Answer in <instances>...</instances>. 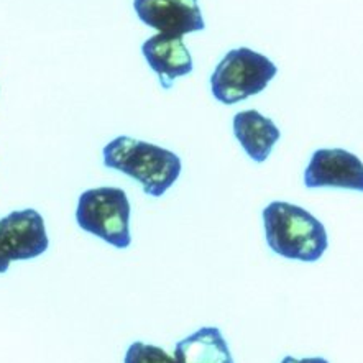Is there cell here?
Returning a JSON list of instances; mask_svg holds the SVG:
<instances>
[{"instance_id": "obj_1", "label": "cell", "mask_w": 363, "mask_h": 363, "mask_svg": "<svg viewBox=\"0 0 363 363\" xmlns=\"http://www.w3.org/2000/svg\"><path fill=\"white\" fill-rule=\"evenodd\" d=\"M263 224L268 247L288 260L318 262L329 247L323 222L289 202H269L263 209Z\"/></svg>"}, {"instance_id": "obj_2", "label": "cell", "mask_w": 363, "mask_h": 363, "mask_svg": "<svg viewBox=\"0 0 363 363\" xmlns=\"http://www.w3.org/2000/svg\"><path fill=\"white\" fill-rule=\"evenodd\" d=\"M104 164L137 179L145 193L153 198H162L181 174L178 155L125 135L104 147Z\"/></svg>"}, {"instance_id": "obj_3", "label": "cell", "mask_w": 363, "mask_h": 363, "mask_svg": "<svg viewBox=\"0 0 363 363\" xmlns=\"http://www.w3.org/2000/svg\"><path fill=\"white\" fill-rule=\"evenodd\" d=\"M277 72L278 67L267 56L250 48L232 50L217 65L211 77L212 94L219 102L232 106L260 94Z\"/></svg>"}, {"instance_id": "obj_4", "label": "cell", "mask_w": 363, "mask_h": 363, "mask_svg": "<svg viewBox=\"0 0 363 363\" xmlns=\"http://www.w3.org/2000/svg\"><path fill=\"white\" fill-rule=\"evenodd\" d=\"M77 225L116 248H127L130 235V202L118 188L87 189L76 209Z\"/></svg>"}, {"instance_id": "obj_5", "label": "cell", "mask_w": 363, "mask_h": 363, "mask_svg": "<svg viewBox=\"0 0 363 363\" xmlns=\"http://www.w3.org/2000/svg\"><path fill=\"white\" fill-rule=\"evenodd\" d=\"M308 188H339L363 193V163L357 155L342 148L315 150L304 171Z\"/></svg>"}, {"instance_id": "obj_6", "label": "cell", "mask_w": 363, "mask_h": 363, "mask_svg": "<svg viewBox=\"0 0 363 363\" xmlns=\"http://www.w3.org/2000/svg\"><path fill=\"white\" fill-rule=\"evenodd\" d=\"M133 9L145 25L163 35L183 38L206 28L198 0H133Z\"/></svg>"}, {"instance_id": "obj_7", "label": "cell", "mask_w": 363, "mask_h": 363, "mask_svg": "<svg viewBox=\"0 0 363 363\" xmlns=\"http://www.w3.org/2000/svg\"><path fill=\"white\" fill-rule=\"evenodd\" d=\"M0 237L12 262L32 260L50 245L43 217L35 209L15 211L0 219Z\"/></svg>"}, {"instance_id": "obj_8", "label": "cell", "mask_w": 363, "mask_h": 363, "mask_svg": "<svg viewBox=\"0 0 363 363\" xmlns=\"http://www.w3.org/2000/svg\"><path fill=\"white\" fill-rule=\"evenodd\" d=\"M142 53L152 69L160 76L164 89L173 86L174 79L193 71V58L183 38L158 33L145 41Z\"/></svg>"}, {"instance_id": "obj_9", "label": "cell", "mask_w": 363, "mask_h": 363, "mask_svg": "<svg viewBox=\"0 0 363 363\" xmlns=\"http://www.w3.org/2000/svg\"><path fill=\"white\" fill-rule=\"evenodd\" d=\"M233 135L253 162L263 163L269 157L281 133L273 121L257 111H243L233 117Z\"/></svg>"}, {"instance_id": "obj_10", "label": "cell", "mask_w": 363, "mask_h": 363, "mask_svg": "<svg viewBox=\"0 0 363 363\" xmlns=\"http://www.w3.org/2000/svg\"><path fill=\"white\" fill-rule=\"evenodd\" d=\"M173 357L178 363H233L225 337L220 329L212 325L201 328L179 340Z\"/></svg>"}, {"instance_id": "obj_11", "label": "cell", "mask_w": 363, "mask_h": 363, "mask_svg": "<svg viewBox=\"0 0 363 363\" xmlns=\"http://www.w3.org/2000/svg\"><path fill=\"white\" fill-rule=\"evenodd\" d=\"M123 363H178L173 355L164 352L162 347L133 342L128 347Z\"/></svg>"}, {"instance_id": "obj_12", "label": "cell", "mask_w": 363, "mask_h": 363, "mask_svg": "<svg viewBox=\"0 0 363 363\" xmlns=\"http://www.w3.org/2000/svg\"><path fill=\"white\" fill-rule=\"evenodd\" d=\"M281 363H330L329 360L323 359V357H309V359H296V357H284Z\"/></svg>"}, {"instance_id": "obj_13", "label": "cell", "mask_w": 363, "mask_h": 363, "mask_svg": "<svg viewBox=\"0 0 363 363\" xmlns=\"http://www.w3.org/2000/svg\"><path fill=\"white\" fill-rule=\"evenodd\" d=\"M10 263H12V260H10L9 253H7V248H5L4 242H2V237H0V273H5L10 267Z\"/></svg>"}]
</instances>
